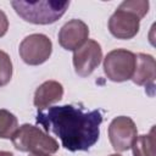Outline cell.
<instances>
[{
  "label": "cell",
  "mask_w": 156,
  "mask_h": 156,
  "mask_svg": "<svg viewBox=\"0 0 156 156\" xmlns=\"http://www.w3.org/2000/svg\"><path fill=\"white\" fill-rule=\"evenodd\" d=\"M37 123L45 132L60 138L68 151H88L100 136L102 113L99 110L87 111L74 105L51 106L38 110Z\"/></svg>",
  "instance_id": "obj_1"
},
{
  "label": "cell",
  "mask_w": 156,
  "mask_h": 156,
  "mask_svg": "<svg viewBox=\"0 0 156 156\" xmlns=\"http://www.w3.org/2000/svg\"><path fill=\"white\" fill-rule=\"evenodd\" d=\"M11 5L16 13L26 22L33 24H51L63 16L67 7L69 6V1L15 0L11 1Z\"/></svg>",
  "instance_id": "obj_2"
},
{
  "label": "cell",
  "mask_w": 156,
  "mask_h": 156,
  "mask_svg": "<svg viewBox=\"0 0 156 156\" xmlns=\"http://www.w3.org/2000/svg\"><path fill=\"white\" fill-rule=\"evenodd\" d=\"M13 146L18 151L30 152L33 155H52L58 150V143L32 124H22L11 138Z\"/></svg>",
  "instance_id": "obj_3"
},
{
  "label": "cell",
  "mask_w": 156,
  "mask_h": 156,
  "mask_svg": "<svg viewBox=\"0 0 156 156\" xmlns=\"http://www.w3.org/2000/svg\"><path fill=\"white\" fill-rule=\"evenodd\" d=\"M135 68V54L126 49H115L104 58V72L112 82L132 79Z\"/></svg>",
  "instance_id": "obj_4"
},
{
  "label": "cell",
  "mask_w": 156,
  "mask_h": 156,
  "mask_svg": "<svg viewBox=\"0 0 156 156\" xmlns=\"http://www.w3.org/2000/svg\"><path fill=\"white\" fill-rule=\"evenodd\" d=\"M20 56L27 65L38 66L48 61L52 52V43L49 37L40 33L27 35L20 44Z\"/></svg>",
  "instance_id": "obj_5"
},
{
  "label": "cell",
  "mask_w": 156,
  "mask_h": 156,
  "mask_svg": "<svg viewBox=\"0 0 156 156\" xmlns=\"http://www.w3.org/2000/svg\"><path fill=\"white\" fill-rule=\"evenodd\" d=\"M138 136V129L134 121L127 116L113 118L108 126V139L117 152L127 151L132 147Z\"/></svg>",
  "instance_id": "obj_6"
},
{
  "label": "cell",
  "mask_w": 156,
  "mask_h": 156,
  "mask_svg": "<svg viewBox=\"0 0 156 156\" xmlns=\"http://www.w3.org/2000/svg\"><path fill=\"white\" fill-rule=\"evenodd\" d=\"M102 60V49L93 39H88L80 48L73 51L74 71L80 77H88L100 65Z\"/></svg>",
  "instance_id": "obj_7"
},
{
  "label": "cell",
  "mask_w": 156,
  "mask_h": 156,
  "mask_svg": "<svg viewBox=\"0 0 156 156\" xmlns=\"http://www.w3.org/2000/svg\"><path fill=\"white\" fill-rule=\"evenodd\" d=\"M139 28L138 16L119 6L108 20V30L117 39H132L138 34Z\"/></svg>",
  "instance_id": "obj_8"
},
{
  "label": "cell",
  "mask_w": 156,
  "mask_h": 156,
  "mask_svg": "<svg viewBox=\"0 0 156 156\" xmlns=\"http://www.w3.org/2000/svg\"><path fill=\"white\" fill-rule=\"evenodd\" d=\"M89 37V28L82 20H71L65 23L58 32V44L68 51L80 48Z\"/></svg>",
  "instance_id": "obj_9"
},
{
  "label": "cell",
  "mask_w": 156,
  "mask_h": 156,
  "mask_svg": "<svg viewBox=\"0 0 156 156\" xmlns=\"http://www.w3.org/2000/svg\"><path fill=\"white\" fill-rule=\"evenodd\" d=\"M156 78V63L155 58L149 54L135 55V68L132 80L136 85H144L147 89H154Z\"/></svg>",
  "instance_id": "obj_10"
},
{
  "label": "cell",
  "mask_w": 156,
  "mask_h": 156,
  "mask_svg": "<svg viewBox=\"0 0 156 156\" xmlns=\"http://www.w3.org/2000/svg\"><path fill=\"white\" fill-rule=\"evenodd\" d=\"M63 96V87L56 80H46L40 84L35 93L33 102L38 110H45L50 107L51 104L60 101Z\"/></svg>",
  "instance_id": "obj_11"
},
{
  "label": "cell",
  "mask_w": 156,
  "mask_h": 156,
  "mask_svg": "<svg viewBox=\"0 0 156 156\" xmlns=\"http://www.w3.org/2000/svg\"><path fill=\"white\" fill-rule=\"evenodd\" d=\"M155 136L154 128H151L149 134L139 135L132 145L133 156H155Z\"/></svg>",
  "instance_id": "obj_12"
},
{
  "label": "cell",
  "mask_w": 156,
  "mask_h": 156,
  "mask_svg": "<svg viewBox=\"0 0 156 156\" xmlns=\"http://www.w3.org/2000/svg\"><path fill=\"white\" fill-rule=\"evenodd\" d=\"M18 129L17 117L5 108H0V138L11 139Z\"/></svg>",
  "instance_id": "obj_13"
},
{
  "label": "cell",
  "mask_w": 156,
  "mask_h": 156,
  "mask_svg": "<svg viewBox=\"0 0 156 156\" xmlns=\"http://www.w3.org/2000/svg\"><path fill=\"white\" fill-rule=\"evenodd\" d=\"M119 7L133 12L135 16H138L139 20H141L149 11V1L147 0H126L119 5Z\"/></svg>",
  "instance_id": "obj_14"
},
{
  "label": "cell",
  "mask_w": 156,
  "mask_h": 156,
  "mask_svg": "<svg viewBox=\"0 0 156 156\" xmlns=\"http://www.w3.org/2000/svg\"><path fill=\"white\" fill-rule=\"evenodd\" d=\"M12 78V62L10 56L0 50V87L6 85Z\"/></svg>",
  "instance_id": "obj_15"
},
{
  "label": "cell",
  "mask_w": 156,
  "mask_h": 156,
  "mask_svg": "<svg viewBox=\"0 0 156 156\" xmlns=\"http://www.w3.org/2000/svg\"><path fill=\"white\" fill-rule=\"evenodd\" d=\"M9 29V20L2 10H0V38L6 34Z\"/></svg>",
  "instance_id": "obj_16"
},
{
  "label": "cell",
  "mask_w": 156,
  "mask_h": 156,
  "mask_svg": "<svg viewBox=\"0 0 156 156\" xmlns=\"http://www.w3.org/2000/svg\"><path fill=\"white\" fill-rule=\"evenodd\" d=\"M0 156H13V154L9 151H0Z\"/></svg>",
  "instance_id": "obj_17"
},
{
  "label": "cell",
  "mask_w": 156,
  "mask_h": 156,
  "mask_svg": "<svg viewBox=\"0 0 156 156\" xmlns=\"http://www.w3.org/2000/svg\"><path fill=\"white\" fill-rule=\"evenodd\" d=\"M29 156H50V155H33V154H30Z\"/></svg>",
  "instance_id": "obj_18"
},
{
  "label": "cell",
  "mask_w": 156,
  "mask_h": 156,
  "mask_svg": "<svg viewBox=\"0 0 156 156\" xmlns=\"http://www.w3.org/2000/svg\"><path fill=\"white\" fill-rule=\"evenodd\" d=\"M108 156H121L119 154H112V155H108Z\"/></svg>",
  "instance_id": "obj_19"
}]
</instances>
